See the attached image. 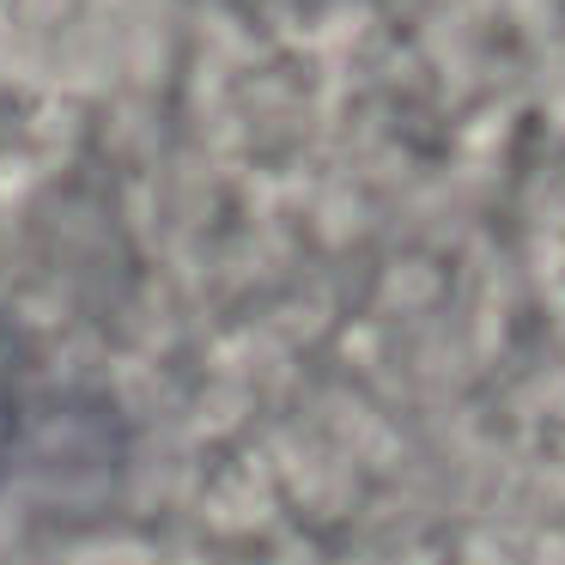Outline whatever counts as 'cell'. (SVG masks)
Instances as JSON below:
<instances>
[{
    "mask_svg": "<svg viewBox=\"0 0 565 565\" xmlns=\"http://www.w3.org/2000/svg\"><path fill=\"white\" fill-rule=\"evenodd\" d=\"M19 419H25V347H19L13 322L0 317V475L13 468Z\"/></svg>",
    "mask_w": 565,
    "mask_h": 565,
    "instance_id": "6da1fadb",
    "label": "cell"
}]
</instances>
